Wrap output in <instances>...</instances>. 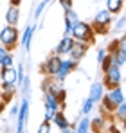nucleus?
Returning <instances> with one entry per match:
<instances>
[{"label": "nucleus", "instance_id": "1", "mask_svg": "<svg viewBox=\"0 0 126 133\" xmlns=\"http://www.w3.org/2000/svg\"><path fill=\"white\" fill-rule=\"evenodd\" d=\"M70 36H72L74 40L92 43V42H94V29H92L90 23H85V22H79V20H78V22L74 23V27H72Z\"/></svg>", "mask_w": 126, "mask_h": 133}, {"label": "nucleus", "instance_id": "2", "mask_svg": "<svg viewBox=\"0 0 126 133\" xmlns=\"http://www.w3.org/2000/svg\"><path fill=\"white\" fill-rule=\"evenodd\" d=\"M121 79H123V74H121V66L115 65V63H112V65L108 66L105 70V77H103V87L106 88H114V87H117V85H121Z\"/></svg>", "mask_w": 126, "mask_h": 133}, {"label": "nucleus", "instance_id": "3", "mask_svg": "<svg viewBox=\"0 0 126 133\" xmlns=\"http://www.w3.org/2000/svg\"><path fill=\"white\" fill-rule=\"evenodd\" d=\"M18 42V32L15 29V25H7L0 31V43L4 45L7 50H11Z\"/></svg>", "mask_w": 126, "mask_h": 133}, {"label": "nucleus", "instance_id": "4", "mask_svg": "<svg viewBox=\"0 0 126 133\" xmlns=\"http://www.w3.org/2000/svg\"><path fill=\"white\" fill-rule=\"evenodd\" d=\"M110 22H112V13L108 9H99L94 16V29L97 32H106Z\"/></svg>", "mask_w": 126, "mask_h": 133}, {"label": "nucleus", "instance_id": "5", "mask_svg": "<svg viewBox=\"0 0 126 133\" xmlns=\"http://www.w3.org/2000/svg\"><path fill=\"white\" fill-rule=\"evenodd\" d=\"M86 49H88V43H86V42H79V40H74L67 54H70V59H74V61L78 63V61H79V59L83 58L85 54H86Z\"/></svg>", "mask_w": 126, "mask_h": 133}, {"label": "nucleus", "instance_id": "6", "mask_svg": "<svg viewBox=\"0 0 126 133\" xmlns=\"http://www.w3.org/2000/svg\"><path fill=\"white\" fill-rule=\"evenodd\" d=\"M60 63H61V58L56 54V56H51L47 61H45V65L42 66L43 74L45 76H51V77H54V74L58 72V68H60Z\"/></svg>", "mask_w": 126, "mask_h": 133}, {"label": "nucleus", "instance_id": "7", "mask_svg": "<svg viewBox=\"0 0 126 133\" xmlns=\"http://www.w3.org/2000/svg\"><path fill=\"white\" fill-rule=\"evenodd\" d=\"M18 128H16V131H23L25 130V122H27V119H29V101L27 99H23L20 104V108H18Z\"/></svg>", "mask_w": 126, "mask_h": 133}, {"label": "nucleus", "instance_id": "8", "mask_svg": "<svg viewBox=\"0 0 126 133\" xmlns=\"http://www.w3.org/2000/svg\"><path fill=\"white\" fill-rule=\"evenodd\" d=\"M74 68H76V61H74V59H61L60 68H58V72L54 74V77L60 79V81H63V79L70 74V70H74Z\"/></svg>", "mask_w": 126, "mask_h": 133}, {"label": "nucleus", "instance_id": "9", "mask_svg": "<svg viewBox=\"0 0 126 133\" xmlns=\"http://www.w3.org/2000/svg\"><path fill=\"white\" fill-rule=\"evenodd\" d=\"M18 81V77H16V68H13L11 66H2V83H5V85H15Z\"/></svg>", "mask_w": 126, "mask_h": 133}, {"label": "nucleus", "instance_id": "10", "mask_svg": "<svg viewBox=\"0 0 126 133\" xmlns=\"http://www.w3.org/2000/svg\"><path fill=\"white\" fill-rule=\"evenodd\" d=\"M115 106L117 104H121V103H124V92H123V88H121V85H117V87H114V88H110V92H108V95H106Z\"/></svg>", "mask_w": 126, "mask_h": 133}, {"label": "nucleus", "instance_id": "11", "mask_svg": "<svg viewBox=\"0 0 126 133\" xmlns=\"http://www.w3.org/2000/svg\"><path fill=\"white\" fill-rule=\"evenodd\" d=\"M18 20H20V9H18V5H11L5 13V22L7 25H16Z\"/></svg>", "mask_w": 126, "mask_h": 133}, {"label": "nucleus", "instance_id": "12", "mask_svg": "<svg viewBox=\"0 0 126 133\" xmlns=\"http://www.w3.org/2000/svg\"><path fill=\"white\" fill-rule=\"evenodd\" d=\"M45 106L51 108V110H54V111H58L60 108H61V103H60V99H58L54 94L45 92Z\"/></svg>", "mask_w": 126, "mask_h": 133}, {"label": "nucleus", "instance_id": "13", "mask_svg": "<svg viewBox=\"0 0 126 133\" xmlns=\"http://www.w3.org/2000/svg\"><path fill=\"white\" fill-rule=\"evenodd\" d=\"M51 121H52V122H54V124H56L61 131H65V130L68 128V121H67V117L63 115V111H60V110L54 113V117H52Z\"/></svg>", "mask_w": 126, "mask_h": 133}, {"label": "nucleus", "instance_id": "14", "mask_svg": "<svg viewBox=\"0 0 126 133\" xmlns=\"http://www.w3.org/2000/svg\"><path fill=\"white\" fill-rule=\"evenodd\" d=\"M94 103H99L101 97H103V83H94L92 88H90V95H88Z\"/></svg>", "mask_w": 126, "mask_h": 133}, {"label": "nucleus", "instance_id": "15", "mask_svg": "<svg viewBox=\"0 0 126 133\" xmlns=\"http://www.w3.org/2000/svg\"><path fill=\"white\" fill-rule=\"evenodd\" d=\"M72 42H74V38H70L68 34H65L63 40H61V43L56 47V54H67L68 49H70V45H72Z\"/></svg>", "mask_w": 126, "mask_h": 133}, {"label": "nucleus", "instance_id": "16", "mask_svg": "<svg viewBox=\"0 0 126 133\" xmlns=\"http://www.w3.org/2000/svg\"><path fill=\"white\" fill-rule=\"evenodd\" d=\"M106 9L115 15V13H121L123 11V0H106Z\"/></svg>", "mask_w": 126, "mask_h": 133}, {"label": "nucleus", "instance_id": "17", "mask_svg": "<svg viewBox=\"0 0 126 133\" xmlns=\"http://www.w3.org/2000/svg\"><path fill=\"white\" fill-rule=\"evenodd\" d=\"M33 32H34V27H27L25 32H23V38H22V45H23V49H27V50H29V47H31Z\"/></svg>", "mask_w": 126, "mask_h": 133}, {"label": "nucleus", "instance_id": "18", "mask_svg": "<svg viewBox=\"0 0 126 133\" xmlns=\"http://www.w3.org/2000/svg\"><path fill=\"white\" fill-rule=\"evenodd\" d=\"M114 113H115V117H117L123 124L126 122V104H124V103L117 104V106H115V110H114Z\"/></svg>", "mask_w": 126, "mask_h": 133}, {"label": "nucleus", "instance_id": "19", "mask_svg": "<svg viewBox=\"0 0 126 133\" xmlns=\"http://www.w3.org/2000/svg\"><path fill=\"white\" fill-rule=\"evenodd\" d=\"M74 131L78 133H85V131H90V119H86V117H83L79 122H78V126L74 128Z\"/></svg>", "mask_w": 126, "mask_h": 133}, {"label": "nucleus", "instance_id": "20", "mask_svg": "<svg viewBox=\"0 0 126 133\" xmlns=\"http://www.w3.org/2000/svg\"><path fill=\"white\" fill-rule=\"evenodd\" d=\"M101 106H103V110L106 111V113H114V110H115V104L108 99V97H101Z\"/></svg>", "mask_w": 126, "mask_h": 133}, {"label": "nucleus", "instance_id": "21", "mask_svg": "<svg viewBox=\"0 0 126 133\" xmlns=\"http://www.w3.org/2000/svg\"><path fill=\"white\" fill-rule=\"evenodd\" d=\"M90 130H94V131H99V130H103V126H105V117H97V119H94V121H90Z\"/></svg>", "mask_w": 126, "mask_h": 133}, {"label": "nucleus", "instance_id": "22", "mask_svg": "<svg viewBox=\"0 0 126 133\" xmlns=\"http://www.w3.org/2000/svg\"><path fill=\"white\" fill-rule=\"evenodd\" d=\"M94 104H96V103H94V101H92V99L88 97V99H86V101L83 103V108H81V113H83V115H86V113H90V110L94 108Z\"/></svg>", "mask_w": 126, "mask_h": 133}, {"label": "nucleus", "instance_id": "23", "mask_svg": "<svg viewBox=\"0 0 126 133\" xmlns=\"http://www.w3.org/2000/svg\"><path fill=\"white\" fill-rule=\"evenodd\" d=\"M112 63H114V56H112V54H106L105 58H103V61H101V70L105 72V70L112 65Z\"/></svg>", "mask_w": 126, "mask_h": 133}, {"label": "nucleus", "instance_id": "24", "mask_svg": "<svg viewBox=\"0 0 126 133\" xmlns=\"http://www.w3.org/2000/svg\"><path fill=\"white\" fill-rule=\"evenodd\" d=\"M49 131H51V122L43 121L42 124H40V128H38V133H49Z\"/></svg>", "mask_w": 126, "mask_h": 133}, {"label": "nucleus", "instance_id": "25", "mask_svg": "<svg viewBox=\"0 0 126 133\" xmlns=\"http://www.w3.org/2000/svg\"><path fill=\"white\" fill-rule=\"evenodd\" d=\"M11 65H13V56L11 54L4 56V59L0 61V66H11Z\"/></svg>", "mask_w": 126, "mask_h": 133}, {"label": "nucleus", "instance_id": "26", "mask_svg": "<svg viewBox=\"0 0 126 133\" xmlns=\"http://www.w3.org/2000/svg\"><path fill=\"white\" fill-rule=\"evenodd\" d=\"M60 5L63 7V11H68L72 9V0H60Z\"/></svg>", "mask_w": 126, "mask_h": 133}, {"label": "nucleus", "instance_id": "27", "mask_svg": "<svg viewBox=\"0 0 126 133\" xmlns=\"http://www.w3.org/2000/svg\"><path fill=\"white\" fill-rule=\"evenodd\" d=\"M54 113H56L54 110H51V108H47V106H45V121H49V122H51V119L54 117Z\"/></svg>", "mask_w": 126, "mask_h": 133}, {"label": "nucleus", "instance_id": "28", "mask_svg": "<svg viewBox=\"0 0 126 133\" xmlns=\"http://www.w3.org/2000/svg\"><path fill=\"white\" fill-rule=\"evenodd\" d=\"M106 54H108V52H106L105 49H101V50L97 52V63H101V61H103V58H105Z\"/></svg>", "mask_w": 126, "mask_h": 133}, {"label": "nucleus", "instance_id": "29", "mask_svg": "<svg viewBox=\"0 0 126 133\" xmlns=\"http://www.w3.org/2000/svg\"><path fill=\"white\" fill-rule=\"evenodd\" d=\"M45 5H47L45 2H40V5L36 7V13H34V16H40V15H42V11H43V7H45Z\"/></svg>", "mask_w": 126, "mask_h": 133}, {"label": "nucleus", "instance_id": "30", "mask_svg": "<svg viewBox=\"0 0 126 133\" xmlns=\"http://www.w3.org/2000/svg\"><path fill=\"white\" fill-rule=\"evenodd\" d=\"M7 54H9V50H7L4 45H0V61H2V59H4V56H7Z\"/></svg>", "mask_w": 126, "mask_h": 133}, {"label": "nucleus", "instance_id": "31", "mask_svg": "<svg viewBox=\"0 0 126 133\" xmlns=\"http://www.w3.org/2000/svg\"><path fill=\"white\" fill-rule=\"evenodd\" d=\"M115 29H117V31H123V29H124V18H121L119 22L115 23Z\"/></svg>", "mask_w": 126, "mask_h": 133}, {"label": "nucleus", "instance_id": "32", "mask_svg": "<svg viewBox=\"0 0 126 133\" xmlns=\"http://www.w3.org/2000/svg\"><path fill=\"white\" fill-rule=\"evenodd\" d=\"M16 113H18V106H13V110H11V115H13V117H15V115H16Z\"/></svg>", "mask_w": 126, "mask_h": 133}, {"label": "nucleus", "instance_id": "33", "mask_svg": "<svg viewBox=\"0 0 126 133\" xmlns=\"http://www.w3.org/2000/svg\"><path fill=\"white\" fill-rule=\"evenodd\" d=\"M9 2H11V5H18L22 0H9Z\"/></svg>", "mask_w": 126, "mask_h": 133}, {"label": "nucleus", "instance_id": "34", "mask_svg": "<svg viewBox=\"0 0 126 133\" xmlns=\"http://www.w3.org/2000/svg\"><path fill=\"white\" fill-rule=\"evenodd\" d=\"M2 110H4V103H0V113H2Z\"/></svg>", "mask_w": 126, "mask_h": 133}, {"label": "nucleus", "instance_id": "35", "mask_svg": "<svg viewBox=\"0 0 126 133\" xmlns=\"http://www.w3.org/2000/svg\"><path fill=\"white\" fill-rule=\"evenodd\" d=\"M43 2H45V4H47V2H51V0H43Z\"/></svg>", "mask_w": 126, "mask_h": 133}]
</instances>
